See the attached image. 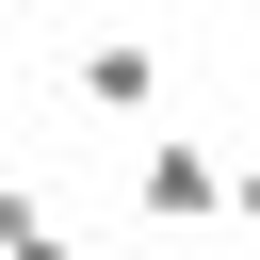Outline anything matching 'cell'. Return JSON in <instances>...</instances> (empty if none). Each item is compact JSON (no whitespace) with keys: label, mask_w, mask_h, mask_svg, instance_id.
I'll list each match as a JSON object with an SVG mask.
<instances>
[{"label":"cell","mask_w":260,"mask_h":260,"mask_svg":"<svg viewBox=\"0 0 260 260\" xmlns=\"http://www.w3.org/2000/svg\"><path fill=\"white\" fill-rule=\"evenodd\" d=\"M146 260H211V244H146Z\"/></svg>","instance_id":"obj_6"},{"label":"cell","mask_w":260,"mask_h":260,"mask_svg":"<svg viewBox=\"0 0 260 260\" xmlns=\"http://www.w3.org/2000/svg\"><path fill=\"white\" fill-rule=\"evenodd\" d=\"M32 228H49V195H32V179H0V260H16Z\"/></svg>","instance_id":"obj_3"},{"label":"cell","mask_w":260,"mask_h":260,"mask_svg":"<svg viewBox=\"0 0 260 260\" xmlns=\"http://www.w3.org/2000/svg\"><path fill=\"white\" fill-rule=\"evenodd\" d=\"M130 195H146V228H162V244H195V228L228 211V146H195V130H146V146H130Z\"/></svg>","instance_id":"obj_1"},{"label":"cell","mask_w":260,"mask_h":260,"mask_svg":"<svg viewBox=\"0 0 260 260\" xmlns=\"http://www.w3.org/2000/svg\"><path fill=\"white\" fill-rule=\"evenodd\" d=\"M16 260H98V244H81V228H32V244H16Z\"/></svg>","instance_id":"obj_4"},{"label":"cell","mask_w":260,"mask_h":260,"mask_svg":"<svg viewBox=\"0 0 260 260\" xmlns=\"http://www.w3.org/2000/svg\"><path fill=\"white\" fill-rule=\"evenodd\" d=\"M81 98L98 114H162V49L146 32H81Z\"/></svg>","instance_id":"obj_2"},{"label":"cell","mask_w":260,"mask_h":260,"mask_svg":"<svg viewBox=\"0 0 260 260\" xmlns=\"http://www.w3.org/2000/svg\"><path fill=\"white\" fill-rule=\"evenodd\" d=\"M228 211H244V228H260V146H244V162H228Z\"/></svg>","instance_id":"obj_5"}]
</instances>
